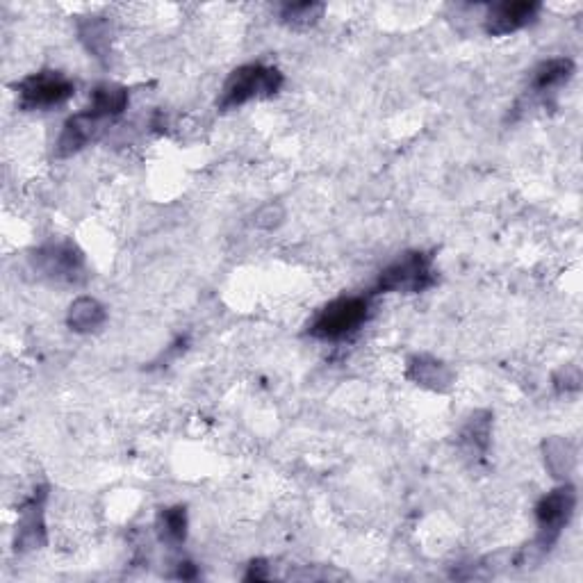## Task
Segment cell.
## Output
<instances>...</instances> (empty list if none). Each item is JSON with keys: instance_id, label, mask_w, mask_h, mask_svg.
Wrapping results in <instances>:
<instances>
[{"instance_id": "obj_14", "label": "cell", "mask_w": 583, "mask_h": 583, "mask_svg": "<svg viewBox=\"0 0 583 583\" xmlns=\"http://www.w3.org/2000/svg\"><path fill=\"white\" fill-rule=\"evenodd\" d=\"M490 413H474L461 431V447L470 458H483L490 447Z\"/></svg>"}, {"instance_id": "obj_10", "label": "cell", "mask_w": 583, "mask_h": 583, "mask_svg": "<svg viewBox=\"0 0 583 583\" xmlns=\"http://www.w3.org/2000/svg\"><path fill=\"white\" fill-rule=\"evenodd\" d=\"M406 376L413 383L422 385V388L435 392H447L454 385V372L442 360L426 356V353H420V356H413L408 360Z\"/></svg>"}, {"instance_id": "obj_15", "label": "cell", "mask_w": 583, "mask_h": 583, "mask_svg": "<svg viewBox=\"0 0 583 583\" xmlns=\"http://www.w3.org/2000/svg\"><path fill=\"white\" fill-rule=\"evenodd\" d=\"M158 536L164 545L178 547L185 543L187 538V511L185 506H171V508H162L158 515Z\"/></svg>"}, {"instance_id": "obj_21", "label": "cell", "mask_w": 583, "mask_h": 583, "mask_svg": "<svg viewBox=\"0 0 583 583\" xmlns=\"http://www.w3.org/2000/svg\"><path fill=\"white\" fill-rule=\"evenodd\" d=\"M176 577L178 579H194L196 577V568L192 563H180Z\"/></svg>"}, {"instance_id": "obj_2", "label": "cell", "mask_w": 583, "mask_h": 583, "mask_svg": "<svg viewBox=\"0 0 583 583\" xmlns=\"http://www.w3.org/2000/svg\"><path fill=\"white\" fill-rule=\"evenodd\" d=\"M574 508H577V490H574L572 483H563V486L554 488L540 499L536 506L538 536L529 547L531 556H527V561L545 556L549 549L556 545V540L561 538L563 529L568 527L572 520Z\"/></svg>"}, {"instance_id": "obj_3", "label": "cell", "mask_w": 583, "mask_h": 583, "mask_svg": "<svg viewBox=\"0 0 583 583\" xmlns=\"http://www.w3.org/2000/svg\"><path fill=\"white\" fill-rule=\"evenodd\" d=\"M369 299L367 297H340L317 312L308 324V335L315 340L338 342L349 338L367 322Z\"/></svg>"}, {"instance_id": "obj_7", "label": "cell", "mask_w": 583, "mask_h": 583, "mask_svg": "<svg viewBox=\"0 0 583 583\" xmlns=\"http://www.w3.org/2000/svg\"><path fill=\"white\" fill-rule=\"evenodd\" d=\"M540 14V3L533 0H517V3H495L488 7L486 19H483V28L490 37H506L513 32L531 26Z\"/></svg>"}, {"instance_id": "obj_8", "label": "cell", "mask_w": 583, "mask_h": 583, "mask_svg": "<svg viewBox=\"0 0 583 583\" xmlns=\"http://www.w3.org/2000/svg\"><path fill=\"white\" fill-rule=\"evenodd\" d=\"M105 119L98 117L89 108H85L78 114H73V117L67 119L64 123L60 137H57V144H55V155L57 158H69V155H76L78 151L85 149L98 139V135L103 133L105 128Z\"/></svg>"}, {"instance_id": "obj_20", "label": "cell", "mask_w": 583, "mask_h": 583, "mask_svg": "<svg viewBox=\"0 0 583 583\" xmlns=\"http://www.w3.org/2000/svg\"><path fill=\"white\" fill-rule=\"evenodd\" d=\"M556 390L558 392H577L581 388V372L579 367L574 365H565L561 372L556 374Z\"/></svg>"}, {"instance_id": "obj_11", "label": "cell", "mask_w": 583, "mask_h": 583, "mask_svg": "<svg viewBox=\"0 0 583 583\" xmlns=\"http://www.w3.org/2000/svg\"><path fill=\"white\" fill-rule=\"evenodd\" d=\"M574 76V62L570 57H552V60L540 62L531 76V92L538 96L554 94L556 89L568 85Z\"/></svg>"}, {"instance_id": "obj_16", "label": "cell", "mask_w": 583, "mask_h": 583, "mask_svg": "<svg viewBox=\"0 0 583 583\" xmlns=\"http://www.w3.org/2000/svg\"><path fill=\"white\" fill-rule=\"evenodd\" d=\"M543 449H545L547 470L552 472V476H556V479H568L570 472L574 470V461H577L570 442L563 438H552L545 442Z\"/></svg>"}, {"instance_id": "obj_17", "label": "cell", "mask_w": 583, "mask_h": 583, "mask_svg": "<svg viewBox=\"0 0 583 583\" xmlns=\"http://www.w3.org/2000/svg\"><path fill=\"white\" fill-rule=\"evenodd\" d=\"M324 10L326 7L322 3H287L281 7L278 16H281V21L287 28L306 30L322 19Z\"/></svg>"}, {"instance_id": "obj_12", "label": "cell", "mask_w": 583, "mask_h": 583, "mask_svg": "<svg viewBox=\"0 0 583 583\" xmlns=\"http://www.w3.org/2000/svg\"><path fill=\"white\" fill-rule=\"evenodd\" d=\"M128 101L130 96L126 87L114 85V82H103V85H98L92 92L89 110L105 121H114L128 110Z\"/></svg>"}, {"instance_id": "obj_18", "label": "cell", "mask_w": 583, "mask_h": 583, "mask_svg": "<svg viewBox=\"0 0 583 583\" xmlns=\"http://www.w3.org/2000/svg\"><path fill=\"white\" fill-rule=\"evenodd\" d=\"M80 39L82 44L87 46L89 53H94V57H101L108 55V48H110V26L108 21L103 19H87L80 23Z\"/></svg>"}, {"instance_id": "obj_9", "label": "cell", "mask_w": 583, "mask_h": 583, "mask_svg": "<svg viewBox=\"0 0 583 583\" xmlns=\"http://www.w3.org/2000/svg\"><path fill=\"white\" fill-rule=\"evenodd\" d=\"M44 499L46 492L35 490L30 502L21 508L19 527H16V552H30V549H39L46 543V529H44Z\"/></svg>"}, {"instance_id": "obj_19", "label": "cell", "mask_w": 583, "mask_h": 583, "mask_svg": "<svg viewBox=\"0 0 583 583\" xmlns=\"http://www.w3.org/2000/svg\"><path fill=\"white\" fill-rule=\"evenodd\" d=\"M283 217H285V212H283L281 205H278V203H267L265 208H260L256 212V217H253V219H256V226L267 228V231H272V228L281 226Z\"/></svg>"}, {"instance_id": "obj_1", "label": "cell", "mask_w": 583, "mask_h": 583, "mask_svg": "<svg viewBox=\"0 0 583 583\" xmlns=\"http://www.w3.org/2000/svg\"><path fill=\"white\" fill-rule=\"evenodd\" d=\"M283 87V73L267 64H244L226 78L221 94L217 98V108L221 112H231L242 108L249 101L276 96Z\"/></svg>"}, {"instance_id": "obj_4", "label": "cell", "mask_w": 583, "mask_h": 583, "mask_svg": "<svg viewBox=\"0 0 583 583\" xmlns=\"http://www.w3.org/2000/svg\"><path fill=\"white\" fill-rule=\"evenodd\" d=\"M435 283H438V274L433 269V256L424 251H408L383 269L372 294H420Z\"/></svg>"}, {"instance_id": "obj_13", "label": "cell", "mask_w": 583, "mask_h": 583, "mask_svg": "<svg viewBox=\"0 0 583 583\" xmlns=\"http://www.w3.org/2000/svg\"><path fill=\"white\" fill-rule=\"evenodd\" d=\"M108 319V312L92 297H80L71 303L67 312V324L76 333H92L98 331Z\"/></svg>"}, {"instance_id": "obj_5", "label": "cell", "mask_w": 583, "mask_h": 583, "mask_svg": "<svg viewBox=\"0 0 583 583\" xmlns=\"http://www.w3.org/2000/svg\"><path fill=\"white\" fill-rule=\"evenodd\" d=\"M32 265L37 272L53 283L78 285L87 278V262L82 253L71 240L48 242L39 246L32 256Z\"/></svg>"}, {"instance_id": "obj_6", "label": "cell", "mask_w": 583, "mask_h": 583, "mask_svg": "<svg viewBox=\"0 0 583 583\" xmlns=\"http://www.w3.org/2000/svg\"><path fill=\"white\" fill-rule=\"evenodd\" d=\"M73 94H76V85L60 71L32 73L16 85L19 108L26 112L57 108L67 103Z\"/></svg>"}]
</instances>
